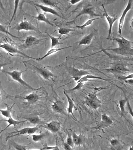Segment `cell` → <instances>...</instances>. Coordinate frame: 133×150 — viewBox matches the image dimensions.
<instances>
[{"label": "cell", "mask_w": 133, "mask_h": 150, "mask_svg": "<svg viewBox=\"0 0 133 150\" xmlns=\"http://www.w3.org/2000/svg\"><path fill=\"white\" fill-rule=\"evenodd\" d=\"M24 62V64L26 67L37 73L44 79L51 81V79L54 78V74L50 70L32 60Z\"/></svg>", "instance_id": "obj_1"}, {"label": "cell", "mask_w": 133, "mask_h": 150, "mask_svg": "<svg viewBox=\"0 0 133 150\" xmlns=\"http://www.w3.org/2000/svg\"><path fill=\"white\" fill-rule=\"evenodd\" d=\"M120 38H113L111 40L115 41L118 44V47L114 49H107V50H112L120 54H124L133 50V42L125 38L121 35Z\"/></svg>", "instance_id": "obj_2"}, {"label": "cell", "mask_w": 133, "mask_h": 150, "mask_svg": "<svg viewBox=\"0 0 133 150\" xmlns=\"http://www.w3.org/2000/svg\"><path fill=\"white\" fill-rule=\"evenodd\" d=\"M106 89L105 88H94V91L89 93L85 98L84 103L88 107L93 110H96L101 106L102 101L99 99L96 95L98 91Z\"/></svg>", "instance_id": "obj_3"}, {"label": "cell", "mask_w": 133, "mask_h": 150, "mask_svg": "<svg viewBox=\"0 0 133 150\" xmlns=\"http://www.w3.org/2000/svg\"><path fill=\"white\" fill-rule=\"evenodd\" d=\"M1 71L11 77L13 80L19 83L22 86L27 89H30L32 91H37V90H39V89L42 88V87L39 88H36L32 87L23 79L22 77V74L26 70L18 71V70H14L12 71H9L4 70H1Z\"/></svg>", "instance_id": "obj_4"}, {"label": "cell", "mask_w": 133, "mask_h": 150, "mask_svg": "<svg viewBox=\"0 0 133 150\" xmlns=\"http://www.w3.org/2000/svg\"><path fill=\"white\" fill-rule=\"evenodd\" d=\"M1 48L5 50L7 52L10 54H20L25 58L37 60V59L28 56L25 53L20 51L15 47L7 43H1Z\"/></svg>", "instance_id": "obj_5"}, {"label": "cell", "mask_w": 133, "mask_h": 150, "mask_svg": "<svg viewBox=\"0 0 133 150\" xmlns=\"http://www.w3.org/2000/svg\"><path fill=\"white\" fill-rule=\"evenodd\" d=\"M40 126L33 127H27L22 129L19 130H17L14 132H12L9 134L6 138V141L9 138L12 137H16V136L22 135L26 134H33L37 132L39 129Z\"/></svg>", "instance_id": "obj_6"}, {"label": "cell", "mask_w": 133, "mask_h": 150, "mask_svg": "<svg viewBox=\"0 0 133 150\" xmlns=\"http://www.w3.org/2000/svg\"><path fill=\"white\" fill-rule=\"evenodd\" d=\"M89 15L90 18H93L94 17H98L99 16V17H100V15L99 14H97L95 12V9L93 7H86L83 8L82 10L81 11L79 12V14L74 19L72 20V21H68L66 22V23L68 24H72L73 23H75L77 19V18L79 16H82V15Z\"/></svg>", "instance_id": "obj_7"}, {"label": "cell", "mask_w": 133, "mask_h": 150, "mask_svg": "<svg viewBox=\"0 0 133 150\" xmlns=\"http://www.w3.org/2000/svg\"><path fill=\"white\" fill-rule=\"evenodd\" d=\"M18 32L21 30H25V31H35L39 32L38 28L35 26L31 22H29L26 20H24L20 22L15 27L13 28Z\"/></svg>", "instance_id": "obj_8"}, {"label": "cell", "mask_w": 133, "mask_h": 150, "mask_svg": "<svg viewBox=\"0 0 133 150\" xmlns=\"http://www.w3.org/2000/svg\"><path fill=\"white\" fill-rule=\"evenodd\" d=\"M69 73L74 79V81L77 82L84 76L86 75L91 74L87 70H79L75 67H70L69 69Z\"/></svg>", "instance_id": "obj_9"}, {"label": "cell", "mask_w": 133, "mask_h": 150, "mask_svg": "<svg viewBox=\"0 0 133 150\" xmlns=\"http://www.w3.org/2000/svg\"><path fill=\"white\" fill-rule=\"evenodd\" d=\"M40 126L46 129L52 133L56 134L60 131L61 124L59 122L53 120L49 123H44L43 125H40Z\"/></svg>", "instance_id": "obj_10"}, {"label": "cell", "mask_w": 133, "mask_h": 150, "mask_svg": "<svg viewBox=\"0 0 133 150\" xmlns=\"http://www.w3.org/2000/svg\"><path fill=\"white\" fill-rule=\"evenodd\" d=\"M51 108L54 112L62 115H67L65 104L62 101L56 100L51 105Z\"/></svg>", "instance_id": "obj_11"}, {"label": "cell", "mask_w": 133, "mask_h": 150, "mask_svg": "<svg viewBox=\"0 0 133 150\" xmlns=\"http://www.w3.org/2000/svg\"><path fill=\"white\" fill-rule=\"evenodd\" d=\"M103 8L104 9L103 16L106 18V19L108 21V24H109V29H108V36L107 37V40H111L112 35V29L113 24L118 19H120V18L117 17H111L107 13V11L105 9L104 6L103 4L101 5Z\"/></svg>", "instance_id": "obj_12"}, {"label": "cell", "mask_w": 133, "mask_h": 150, "mask_svg": "<svg viewBox=\"0 0 133 150\" xmlns=\"http://www.w3.org/2000/svg\"><path fill=\"white\" fill-rule=\"evenodd\" d=\"M132 3L133 1L132 0H129L128 1L127 6H126L125 8L122 12V15H121V17L120 18V20H119L118 31V32L120 35H121V33H122V28L123 27L126 15H127L128 12L131 9Z\"/></svg>", "instance_id": "obj_13"}, {"label": "cell", "mask_w": 133, "mask_h": 150, "mask_svg": "<svg viewBox=\"0 0 133 150\" xmlns=\"http://www.w3.org/2000/svg\"><path fill=\"white\" fill-rule=\"evenodd\" d=\"M64 94H65V96L67 98L68 101V107L67 108V111L68 114L72 115L73 116V118L75 119L76 120H77L76 118H75V117L73 113V109H75V111L78 110L75 104L73 102V100L72 99L68 96V94L66 93V91H65V89H64Z\"/></svg>", "instance_id": "obj_14"}, {"label": "cell", "mask_w": 133, "mask_h": 150, "mask_svg": "<svg viewBox=\"0 0 133 150\" xmlns=\"http://www.w3.org/2000/svg\"><path fill=\"white\" fill-rule=\"evenodd\" d=\"M39 96L36 93L32 92L23 97L22 99L26 100V103L28 104H33L36 103L39 100Z\"/></svg>", "instance_id": "obj_15"}, {"label": "cell", "mask_w": 133, "mask_h": 150, "mask_svg": "<svg viewBox=\"0 0 133 150\" xmlns=\"http://www.w3.org/2000/svg\"><path fill=\"white\" fill-rule=\"evenodd\" d=\"M113 122L111 118H110L106 113L103 114L101 115V123L99 127L100 129L104 127H108L113 124Z\"/></svg>", "instance_id": "obj_16"}, {"label": "cell", "mask_w": 133, "mask_h": 150, "mask_svg": "<svg viewBox=\"0 0 133 150\" xmlns=\"http://www.w3.org/2000/svg\"><path fill=\"white\" fill-rule=\"evenodd\" d=\"M34 4L36 6L40 8L44 12L49 13H51L52 14V15L58 16V17L60 18H63L62 16L60 15H59L58 12L56 11L54 9L51 8V7L47 6L44 5L42 4Z\"/></svg>", "instance_id": "obj_17"}, {"label": "cell", "mask_w": 133, "mask_h": 150, "mask_svg": "<svg viewBox=\"0 0 133 150\" xmlns=\"http://www.w3.org/2000/svg\"><path fill=\"white\" fill-rule=\"evenodd\" d=\"M94 35V32L92 31L88 35L84 36L81 40L77 42L78 46L83 45H88L90 44L93 39Z\"/></svg>", "instance_id": "obj_18"}, {"label": "cell", "mask_w": 133, "mask_h": 150, "mask_svg": "<svg viewBox=\"0 0 133 150\" xmlns=\"http://www.w3.org/2000/svg\"><path fill=\"white\" fill-rule=\"evenodd\" d=\"M44 39H39L34 36H27L25 40L24 44L25 47H29L37 45Z\"/></svg>", "instance_id": "obj_19"}, {"label": "cell", "mask_w": 133, "mask_h": 150, "mask_svg": "<svg viewBox=\"0 0 133 150\" xmlns=\"http://www.w3.org/2000/svg\"><path fill=\"white\" fill-rule=\"evenodd\" d=\"M95 79L102 80L107 81H108L109 82V83H111L109 81H110L109 79H106L99 77V76H94V75L91 74L87 75H86V76H84V77H82L81 79L79 80L77 82V83H84L86 82L91 81H93V80L91 79Z\"/></svg>", "instance_id": "obj_20"}, {"label": "cell", "mask_w": 133, "mask_h": 150, "mask_svg": "<svg viewBox=\"0 0 133 150\" xmlns=\"http://www.w3.org/2000/svg\"><path fill=\"white\" fill-rule=\"evenodd\" d=\"M73 47V45L67 47H64L63 48H52L50 50H49L47 52L44 56H42V57H40V58H38L37 60V61H41L44 59L46 58V57H48V56H50V55L52 54L58 52V51H60V50H64V49H68L71 47Z\"/></svg>", "instance_id": "obj_21"}, {"label": "cell", "mask_w": 133, "mask_h": 150, "mask_svg": "<svg viewBox=\"0 0 133 150\" xmlns=\"http://www.w3.org/2000/svg\"><path fill=\"white\" fill-rule=\"evenodd\" d=\"M72 139L74 145L77 146H80L83 143L84 138L82 134H80L77 135L75 131H73L72 134Z\"/></svg>", "instance_id": "obj_22"}, {"label": "cell", "mask_w": 133, "mask_h": 150, "mask_svg": "<svg viewBox=\"0 0 133 150\" xmlns=\"http://www.w3.org/2000/svg\"><path fill=\"white\" fill-rule=\"evenodd\" d=\"M37 9V11L38 13V15L37 16H33L32 15H30L31 17L34 18L38 20L40 22H45V23H47V24L49 25L52 26H54V25L53 23H51V22L49 20V19L46 17V16L44 14L42 13H40L38 10Z\"/></svg>", "instance_id": "obj_23"}, {"label": "cell", "mask_w": 133, "mask_h": 150, "mask_svg": "<svg viewBox=\"0 0 133 150\" xmlns=\"http://www.w3.org/2000/svg\"><path fill=\"white\" fill-rule=\"evenodd\" d=\"M2 120L5 121L8 124V126H7L5 129L2 130L1 133L3 131H4V130H6V129H7L8 128L10 127L11 126V125H13V126L14 127H16L17 125H19L20 124H22V123H24L27 121V120L23 121L16 120H15L13 118H8V119L6 120H1V121Z\"/></svg>", "instance_id": "obj_24"}, {"label": "cell", "mask_w": 133, "mask_h": 150, "mask_svg": "<svg viewBox=\"0 0 133 150\" xmlns=\"http://www.w3.org/2000/svg\"><path fill=\"white\" fill-rule=\"evenodd\" d=\"M14 104H15L14 103L11 106H10L8 104H5L6 109V110H2V109L0 110L1 114L6 118H12L11 112L13 111L12 109Z\"/></svg>", "instance_id": "obj_25"}, {"label": "cell", "mask_w": 133, "mask_h": 150, "mask_svg": "<svg viewBox=\"0 0 133 150\" xmlns=\"http://www.w3.org/2000/svg\"><path fill=\"white\" fill-rule=\"evenodd\" d=\"M25 120L29 122L34 125H37V124H41L43 125L44 123L43 122L42 120L39 118V116L36 115L29 117V118H25Z\"/></svg>", "instance_id": "obj_26"}, {"label": "cell", "mask_w": 133, "mask_h": 150, "mask_svg": "<svg viewBox=\"0 0 133 150\" xmlns=\"http://www.w3.org/2000/svg\"><path fill=\"white\" fill-rule=\"evenodd\" d=\"M127 104V97L125 99L120 100L119 101V106L121 111V117H123L126 114L125 107Z\"/></svg>", "instance_id": "obj_27"}, {"label": "cell", "mask_w": 133, "mask_h": 150, "mask_svg": "<svg viewBox=\"0 0 133 150\" xmlns=\"http://www.w3.org/2000/svg\"><path fill=\"white\" fill-rule=\"evenodd\" d=\"M103 17H97L96 18H90L88 21H86V22L83 25H76V27L78 29H83L86 28V27L90 25H91L93 24V21L95 20L100 19L102 18Z\"/></svg>", "instance_id": "obj_28"}, {"label": "cell", "mask_w": 133, "mask_h": 150, "mask_svg": "<svg viewBox=\"0 0 133 150\" xmlns=\"http://www.w3.org/2000/svg\"><path fill=\"white\" fill-rule=\"evenodd\" d=\"M110 144L111 147L115 150H121V145H120V141L118 139L115 138H113L111 139L110 141Z\"/></svg>", "instance_id": "obj_29"}, {"label": "cell", "mask_w": 133, "mask_h": 150, "mask_svg": "<svg viewBox=\"0 0 133 150\" xmlns=\"http://www.w3.org/2000/svg\"><path fill=\"white\" fill-rule=\"evenodd\" d=\"M14 2L15 5L14 8L13 13V14L12 16H11V19L10 20V22H9L7 28V30H8L9 27H10V25H11V22H12V21H13L14 19L15 18V17L16 13H17V9H18V5H19V4L20 1H14Z\"/></svg>", "instance_id": "obj_30"}, {"label": "cell", "mask_w": 133, "mask_h": 150, "mask_svg": "<svg viewBox=\"0 0 133 150\" xmlns=\"http://www.w3.org/2000/svg\"><path fill=\"white\" fill-rule=\"evenodd\" d=\"M46 134H47V132H45V133L39 134L31 135V137H32V140L35 142H37L40 141L42 139L45 138Z\"/></svg>", "instance_id": "obj_31"}, {"label": "cell", "mask_w": 133, "mask_h": 150, "mask_svg": "<svg viewBox=\"0 0 133 150\" xmlns=\"http://www.w3.org/2000/svg\"><path fill=\"white\" fill-rule=\"evenodd\" d=\"M40 3L44 5L50 7H58L56 1H48V0H43L40 1Z\"/></svg>", "instance_id": "obj_32"}, {"label": "cell", "mask_w": 133, "mask_h": 150, "mask_svg": "<svg viewBox=\"0 0 133 150\" xmlns=\"http://www.w3.org/2000/svg\"><path fill=\"white\" fill-rule=\"evenodd\" d=\"M47 35H48L49 37L51 38V48H53L55 47L58 45L59 44V38H58L54 37L52 35H50V34H47Z\"/></svg>", "instance_id": "obj_33"}, {"label": "cell", "mask_w": 133, "mask_h": 150, "mask_svg": "<svg viewBox=\"0 0 133 150\" xmlns=\"http://www.w3.org/2000/svg\"><path fill=\"white\" fill-rule=\"evenodd\" d=\"M73 31L74 30L70 28H60L58 29V33L61 35H68L71 32Z\"/></svg>", "instance_id": "obj_34"}, {"label": "cell", "mask_w": 133, "mask_h": 150, "mask_svg": "<svg viewBox=\"0 0 133 150\" xmlns=\"http://www.w3.org/2000/svg\"><path fill=\"white\" fill-rule=\"evenodd\" d=\"M11 145L16 150H27L26 149V146L17 144L14 141H11Z\"/></svg>", "instance_id": "obj_35"}, {"label": "cell", "mask_w": 133, "mask_h": 150, "mask_svg": "<svg viewBox=\"0 0 133 150\" xmlns=\"http://www.w3.org/2000/svg\"><path fill=\"white\" fill-rule=\"evenodd\" d=\"M66 144L69 146L73 147L74 146V143H73V139H72V134L70 133L69 132H68L67 138L66 139Z\"/></svg>", "instance_id": "obj_36"}, {"label": "cell", "mask_w": 133, "mask_h": 150, "mask_svg": "<svg viewBox=\"0 0 133 150\" xmlns=\"http://www.w3.org/2000/svg\"><path fill=\"white\" fill-rule=\"evenodd\" d=\"M40 150H61L58 145L55 146H49L46 144L43 146V148L40 149Z\"/></svg>", "instance_id": "obj_37"}, {"label": "cell", "mask_w": 133, "mask_h": 150, "mask_svg": "<svg viewBox=\"0 0 133 150\" xmlns=\"http://www.w3.org/2000/svg\"><path fill=\"white\" fill-rule=\"evenodd\" d=\"M0 30H1V32L5 33L7 34V35H10V36H11L13 38L19 39L20 38V37H17V36H14V35H12L10 32L8 31V30H7V29L4 26L2 25L1 24L0 25Z\"/></svg>", "instance_id": "obj_38"}, {"label": "cell", "mask_w": 133, "mask_h": 150, "mask_svg": "<svg viewBox=\"0 0 133 150\" xmlns=\"http://www.w3.org/2000/svg\"><path fill=\"white\" fill-rule=\"evenodd\" d=\"M84 83H78L77 85L75 86L74 87L72 88V89H70L68 90H65L66 91L68 92H72V91H76V90H79L82 88L84 85Z\"/></svg>", "instance_id": "obj_39"}, {"label": "cell", "mask_w": 133, "mask_h": 150, "mask_svg": "<svg viewBox=\"0 0 133 150\" xmlns=\"http://www.w3.org/2000/svg\"><path fill=\"white\" fill-rule=\"evenodd\" d=\"M127 107H128V112L129 114L131 115V116H132V117L133 118V110L131 106L130 103H129V100L127 98Z\"/></svg>", "instance_id": "obj_40"}, {"label": "cell", "mask_w": 133, "mask_h": 150, "mask_svg": "<svg viewBox=\"0 0 133 150\" xmlns=\"http://www.w3.org/2000/svg\"><path fill=\"white\" fill-rule=\"evenodd\" d=\"M118 78L119 79L124 81L126 80L133 79V74H130L128 75L127 76H125V77H119Z\"/></svg>", "instance_id": "obj_41"}, {"label": "cell", "mask_w": 133, "mask_h": 150, "mask_svg": "<svg viewBox=\"0 0 133 150\" xmlns=\"http://www.w3.org/2000/svg\"><path fill=\"white\" fill-rule=\"evenodd\" d=\"M63 147L65 150H73L72 147L68 145L66 142L64 143L63 145Z\"/></svg>", "instance_id": "obj_42"}, {"label": "cell", "mask_w": 133, "mask_h": 150, "mask_svg": "<svg viewBox=\"0 0 133 150\" xmlns=\"http://www.w3.org/2000/svg\"><path fill=\"white\" fill-rule=\"evenodd\" d=\"M127 84H129V85L133 86V79L126 80L124 81Z\"/></svg>", "instance_id": "obj_43"}, {"label": "cell", "mask_w": 133, "mask_h": 150, "mask_svg": "<svg viewBox=\"0 0 133 150\" xmlns=\"http://www.w3.org/2000/svg\"><path fill=\"white\" fill-rule=\"evenodd\" d=\"M82 1H77V0H71L69 1L70 3L72 5H75L77 3H79L81 2Z\"/></svg>", "instance_id": "obj_44"}, {"label": "cell", "mask_w": 133, "mask_h": 150, "mask_svg": "<svg viewBox=\"0 0 133 150\" xmlns=\"http://www.w3.org/2000/svg\"><path fill=\"white\" fill-rule=\"evenodd\" d=\"M130 25L131 27L132 28V29H133V16L132 18V20H131L130 21Z\"/></svg>", "instance_id": "obj_45"}, {"label": "cell", "mask_w": 133, "mask_h": 150, "mask_svg": "<svg viewBox=\"0 0 133 150\" xmlns=\"http://www.w3.org/2000/svg\"><path fill=\"white\" fill-rule=\"evenodd\" d=\"M133 150V142L132 143L131 145L129 146V150Z\"/></svg>", "instance_id": "obj_46"}, {"label": "cell", "mask_w": 133, "mask_h": 150, "mask_svg": "<svg viewBox=\"0 0 133 150\" xmlns=\"http://www.w3.org/2000/svg\"><path fill=\"white\" fill-rule=\"evenodd\" d=\"M27 150H40V149H27Z\"/></svg>", "instance_id": "obj_47"}]
</instances>
